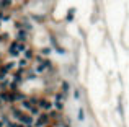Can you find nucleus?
Listing matches in <instances>:
<instances>
[{
    "label": "nucleus",
    "mask_w": 129,
    "mask_h": 127,
    "mask_svg": "<svg viewBox=\"0 0 129 127\" xmlns=\"http://www.w3.org/2000/svg\"><path fill=\"white\" fill-rule=\"evenodd\" d=\"M12 116H13V119H15L16 122L25 124V126H28V127H33V124H34V117H33L30 112H25L21 108H13Z\"/></svg>",
    "instance_id": "obj_1"
},
{
    "label": "nucleus",
    "mask_w": 129,
    "mask_h": 127,
    "mask_svg": "<svg viewBox=\"0 0 129 127\" xmlns=\"http://www.w3.org/2000/svg\"><path fill=\"white\" fill-rule=\"evenodd\" d=\"M26 49V44L21 41H13L10 42V46H8V55L10 57H20V55L23 54V51Z\"/></svg>",
    "instance_id": "obj_2"
},
{
    "label": "nucleus",
    "mask_w": 129,
    "mask_h": 127,
    "mask_svg": "<svg viewBox=\"0 0 129 127\" xmlns=\"http://www.w3.org/2000/svg\"><path fill=\"white\" fill-rule=\"evenodd\" d=\"M49 69H52V64H51V60H49V59H44V57H43V60L36 64V67H34V72H36V75H41V73L47 72Z\"/></svg>",
    "instance_id": "obj_3"
},
{
    "label": "nucleus",
    "mask_w": 129,
    "mask_h": 127,
    "mask_svg": "<svg viewBox=\"0 0 129 127\" xmlns=\"http://www.w3.org/2000/svg\"><path fill=\"white\" fill-rule=\"evenodd\" d=\"M46 126H49V114L47 112H41L39 116L34 117L33 127H46Z\"/></svg>",
    "instance_id": "obj_4"
},
{
    "label": "nucleus",
    "mask_w": 129,
    "mask_h": 127,
    "mask_svg": "<svg viewBox=\"0 0 129 127\" xmlns=\"http://www.w3.org/2000/svg\"><path fill=\"white\" fill-rule=\"evenodd\" d=\"M36 104H38V98H25V100L20 101V108H21V109H26V111L30 112L36 106Z\"/></svg>",
    "instance_id": "obj_5"
},
{
    "label": "nucleus",
    "mask_w": 129,
    "mask_h": 127,
    "mask_svg": "<svg viewBox=\"0 0 129 127\" xmlns=\"http://www.w3.org/2000/svg\"><path fill=\"white\" fill-rule=\"evenodd\" d=\"M38 108L41 109V112H49L52 111V101L47 100V98H41V100H38Z\"/></svg>",
    "instance_id": "obj_6"
},
{
    "label": "nucleus",
    "mask_w": 129,
    "mask_h": 127,
    "mask_svg": "<svg viewBox=\"0 0 129 127\" xmlns=\"http://www.w3.org/2000/svg\"><path fill=\"white\" fill-rule=\"evenodd\" d=\"M26 39H28V31L26 29H18V33H16V41L25 42Z\"/></svg>",
    "instance_id": "obj_7"
},
{
    "label": "nucleus",
    "mask_w": 129,
    "mask_h": 127,
    "mask_svg": "<svg viewBox=\"0 0 129 127\" xmlns=\"http://www.w3.org/2000/svg\"><path fill=\"white\" fill-rule=\"evenodd\" d=\"M28 64H30V60H26V59H20V60L16 62V70H26Z\"/></svg>",
    "instance_id": "obj_8"
},
{
    "label": "nucleus",
    "mask_w": 129,
    "mask_h": 127,
    "mask_svg": "<svg viewBox=\"0 0 129 127\" xmlns=\"http://www.w3.org/2000/svg\"><path fill=\"white\" fill-rule=\"evenodd\" d=\"M21 55H23V59H26V60H31V59L34 57V55H33V51H31V49H28V47L23 51V54H21Z\"/></svg>",
    "instance_id": "obj_9"
},
{
    "label": "nucleus",
    "mask_w": 129,
    "mask_h": 127,
    "mask_svg": "<svg viewBox=\"0 0 129 127\" xmlns=\"http://www.w3.org/2000/svg\"><path fill=\"white\" fill-rule=\"evenodd\" d=\"M12 7V0H0V10H7Z\"/></svg>",
    "instance_id": "obj_10"
},
{
    "label": "nucleus",
    "mask_w": 129,
    "mask_h": 127,
    "mask_svg": "<svg viewBox=\"0 0 129 127\" xmlns=\"http://www.w3.org/2000/svg\"><path fill=\"white\" fill-rule=\"evenodd\" d=\"M67 91H69V83H67V81H62V83H61V93L65 95Z\"/></svg>",
    "instance_id": "obj_11"
},
{
    "label": "nucleus",
    "mask_w": 129,
    "mask_h": 127,
    "mask_svg": "<svg viewBox=\"0 0 129 127\" xmlns=\"http://www.w3.org/2000/svg\"><path fill=\"white\" fill-rule=\"evenodd\" d=\"M41 52H43V55H51L52 51H51V47H44V49L41 51Z\"/></svg>",
    "instance_id": "obj_12"
},
{
    "label": "nucleus",
    "mask_w": 129,
    "mask_h": 127,
    "mask_svg": "<svg viewBox=\"0 0 129 127\" xmlns=\"http://www.w3.org/2000/svg\"><path fill=\"white\" fill-rule=\"evenodd\" d=\"M31 18L34 20V21H43V16H41V15H33Z\"/></svg>",
    "instance_id": "obj_13"
},
{
    "label": "nucleus",
    "mask_w": 129,
    "mask_h": 127,
    "mask_svg": "<svg viewBox=\"0 0 129 127\" xmlns=\"http://www.w3.org/2000/svg\"><path fill=\"white\" fill-rule=\"evenodd\" d=\"M74 98H75V100H80V91H78L77 88L74 90Z\"/></svg>",
    "instance_id": "obj_14"
},
{
    "label": "nucleus",
    "mask_w": 129,
    "mask_h": 127,
    "mask_svg": "<svg viewBox=\"0 0 129 127\" xmlns=\"http://www.w3.org/2000/svg\"><path fill=\"white\" fill-rule=\"evenodd\" d=\"M82 119H83V111L80 109V111H78V121H82Z\"/></svg>",
    "instance_id": "obj_15"
},
{
    "label": "nucleus",
    "mask_w": 129,
    "mask_h": 127,
    "mask_svg": "<svg viewBox=\"0 0 129 127\" xmlns=\"http://www.w3.org/2000/svg\"><path fill=\"white\" fill-rule=\"evenodd\" d=\"M72 15H74V10H70V12H69V15H67V20H72Z\"/></svg>",
    "instance_id": "obj_16"
},
{
    "label": "nucleus",
    "mask_w": 129,
    "mask_h": 127,
    "mask_svg": "<svg viewBox=\"0 0 129 127\" xmlns=\"http://www.w3.org/2000/svg\"><path fill=\"white\" fill-rule=\"evenodd\" d=\"M16 127H28V126H25V124H20V122H16Z\"/></svg>",
    "instance_id": "obj_17"
},
{
    "label": "nucleus",
    "mask_w": 129,
    "mask_h": 127,
    "mask_svg": "<svg viewBox=\"0 0 129 127\" xmlns=\"http://www.w3.org/2000/svg\"><path fill=\"white\" fill-rule=\"evenodd\" d=\"M46 127H54V126H46Z\"/></svg>",
    "instance_id": "obj_18"
}]
</instances>
